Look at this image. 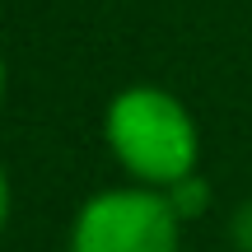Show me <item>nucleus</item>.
Returning a JSON list of instances; mask_svg holds the SVG:
<instances>
[{"mask_svg": "<svg viewBox=\"0 0 252 252\" xmlns=\"http://www.w3.org/2000/svg\"><path fill=\"white\" fill-rule=\"evenodd\" d=\"M103 135H108L112 159L135 178V187L173 191L196 173L201 159V131L191 112L168 89H154V84L122 89L108 103Z\"/></svg>", "mask_w": 252, "mask_h": 252, "instance_id": "1", "label": "nucleus"}, {"mask_svg": "<svg viewBox=\"0 0 252 252\" xmlns=\"http://www.w3.org/2000/svg\"><path fill=\"white\" fill-rule=\"evenodd\" d=\"M182 215L154 187H112L80 206L70 252H178Z\"/></svg>", "mask_w": 252, "mask_h": 252, "instance_id": "2", "label": "nucleus"}, {"mask_svg": "<svg viewBox=\"0 0 252 252\" xmlns=\"http://www.w3.org/2000/svg\"><path fill=\"white\" fill-rule=\"evenodd\" d=\"M234 243L243 248V252H252V201L234 215Z\"/></svg>", "mask_w": 252, "mask_h": 252, "instance_id": "3", "label": "nucleus"}, {"mask_svg": "<svg viewBox=\"0 0 252 252\" xmlns=\"http://www.w3.org/2000/svg\"><path fill=\"white\" fill-rule=\"evenodd\" d=\"M9 210H14V191H9V173H5V163H0V229L9 224Z\"/></svg>", "mask_w": 252, "mask_h": 252, "instance_id": "4", "label": "nucleus"}, {"mask_svg": "<svg viewBox=\"0 0 252 252\" xmlns=\"http://www.w3.org/2000/svg\"><path fill=\"white\" fill-rule=\"evenodd\" d=\"M0 103H5V61H0Z\"/></svg>", "mask_w": 252, "mask_h": 252, "instance_id": "5", "label": "nucleus"}]
</instances>
